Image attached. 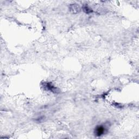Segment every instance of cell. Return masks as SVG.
Here are the masks:
<instances>
[{
	"mask_svg": "<svg viewBox=\"0 0 139 139\" xmlns=\"http://www.w3.org/2000/svg\"><path fill=\"white\" fill-rule=\"evenodd\" d=\"M104 131L105 128L102 126H98L96 128V130H95V134H96V135H97V136H100L104 133Z\"/></svg>",
	"mask_w": 139,
	"mask_h": 139,
	"instance_id": "1",
	"label": "cell"
}]
</instances>
